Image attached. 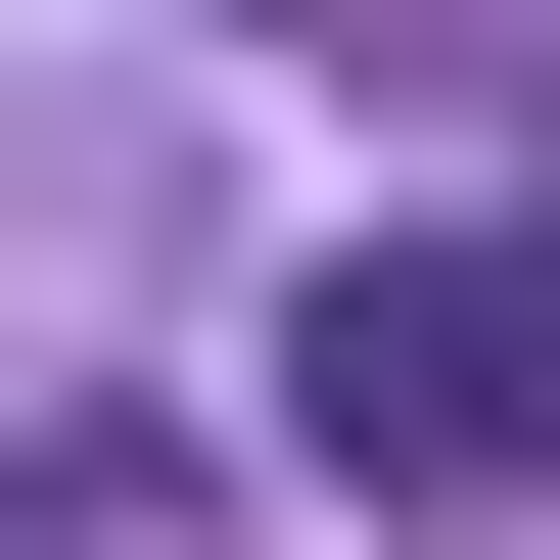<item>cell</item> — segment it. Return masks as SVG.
<instances>
[{"instance_id": "6da1fadb", "label": "cell", "mask_w": 560, "mask_h": 560, "mask_svg": "<svg viewBox=\"0 0 560 560\" xmlns=\"http://www.w3.org/2000/svg\"><path fill=\"white\" fill-rule=\"evenodd\" d=\"M280 467L327 514H560V234H327L280 280Z\"/></svg>"}]
</instances>
